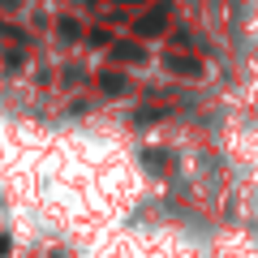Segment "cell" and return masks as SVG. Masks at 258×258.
<instances>
[{"label":"cell","instance_id":"cell-2","mask_svg":"<svg viewBox=\"0 0 258 258\" xmlns=\"http://www.w3.org/2000/svg\"><path fill=\"white\" fill-rule=\"evenodd\" d=\"M164 64H168V74H203V60L198 56H181V52H168Z\"/></svg>","mask_w":258,"mask_h":258},{"label":"cell","instance_id":"cell-5","mask_svg":"<svg viewBox=\"0 0 258 258\" xmlns=\"http://www.w3.org/2000/svg\"><path fill=\"white\" fill-rule=\"evenodd\" d=\"M99 86L108 95H125V82H120V74H99Z\"/></svg>","mask_w":258,"mask_h":258},{"label":"cell","instance_id":"cell-3","mask_svg":"<svg viewBox=\"0 0 258 258\" xmlns=\"http://www.w3.org/2000/svg\"><path fill=\"white\" fill-rule=\"evenodd\" d=\"M142 164L151 172H172V155H164V151H142Z\"/></svg>","mask_w":258,"mask_h":258},{"label":"cell","instance_id":"cell-6","mask_svg":"<svg viewBox=\"0 0 258 258\" xmlns=\"http://www.w3.org/2000/svg\"><path fill=\"white\" fill-rule=\"evenodd\" d=\"M60 35L64 39H78V22H60Z\"/></svg>","mask_w":258,"mask_h":258},{"label":"cell","instance_id":"cell-4","mask_svg":"<svg viewBox=\"0 0 258 258\" xmlns=\"http://www.w3.org/2000/svg\"><path fill=\"white\" fill-rule=\"evenodd\" d=\"M112 56H116V60H129V64H142V60H147V52H142L138 43H116V47H112Z\"/></svg>","mask_w":258,"mask_h":258},{"label":"cell","instance_id":"cell-1","mask_svg":"<svg viewBox=\"0 0 258 258\" xmlns=\"http://www.w3.org/2000/svg\"><path fill=\"white\" fill-rule=\"evenodd\" d=\"M164 26H168V5H155L151 13H142V18H134V35H142V39L159 35Z\"/></svg>","mask_w":258,"mask_h":258}]
</instances>
